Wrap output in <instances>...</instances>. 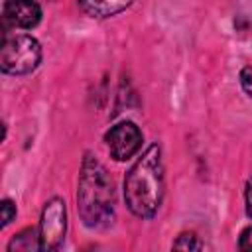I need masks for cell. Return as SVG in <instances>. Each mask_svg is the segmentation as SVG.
I'll list each match as a JSON object with an SVG mask.
<instances>
[{"instance_id": "6da1fadb", "label": "cell", "mask_w": 252, "mask_h": 252, "mask_svg": "<svg viewBox=\"0 0 252 252\" xmlns=\"http://www.w3.org/2000/svg\"><path fill=\"white\" fill-rule=\"evenodd\" d=\"M124 199L140 219H152L158 213L163 199V163L158 144H152L126 173Z\"/></svg>"}, {"instance_id": "7a4b0ae2", "label": "cell", "mask_w": 252, "mask_h": 252, "mask_svg": "<svg viewBox=\"0 0 252 252\" xmlns=\"http://www.w3.org/2000/svg\"><path fill=\"white\" fill-rule=\"evenodd\" d=\"M77 203H79L77 205L79 215L87 226L102 228L112 222V217H114L112 181L104 165L91 154L85 156L83 165H81Z\"/></svg>"}, {"instance_id": "3957f363", "label": "cell", "mask_w": 252, "mask_h": 252, "mask_svg": "<svg viewBox=\"0 0 252 252\" xmlns=\"http://www.w3.org/2000/svg\"><path fill=\"white\" fill-rule=\"evenodd\" d=\"M41 61L39 41L32 35L6 37L0 53V69L8 75L32 73Z\"/></svg>"}, {"instance_id": "277c9868", "label": "cell", "mask_w": 252, "mask_h": 252, "mask_svg": "<svg viewBox=\"0 0 252 252\" xmlns=\"http://www.w3.org/2000/svg\"><path fill=\"white\" fill-rule=\"evenodd\" d=\"M67 230V209L61 199H51L41 211L39 222V240L41 250H55L61 246Z\"/></svg>"}, {"instance_id": "5b68a950", "label": "cell", "mask_w": 252, "mask_h": 252, "mask_svg": "<svg viewBox=\"0 0 252 252\" xmlns=\"http://www.w3.org/2000/svg\"><path fill=\"white\" fill-rule=\"evenodd\" d=\"M104 140H106L110 156L118 161H124V159H130L140 150L142 132L138 130L134 122H120L106 132Z\"/></svg>"}, {"instance_id": "8992f818", "label": "cell", "mask_w": 252, "mask_h": 252, "mask_svg": "<svg viewBox=\"0 0 252 252\" xmlns=\"http://www.w3.org/2000/svg\"><path fill=\"white\" fill-rule=\"evenodd\" d=\"M4 20L14 28L30 30L41 20V8L33 0H6Z\"/></svg>"}, {"instance_id": "52a82bcc", "label": "cell", "mask_w": 252, "mask_h": 252, "mask_svg": "<svg viewBox=\"0 0 252 252\" xmlns=\"http://www.w3.org/2000/svg\"><path fill=\"white\" fill-rule=\"evenodd\" d=\"M134 0H79L81 8L93 18H108L126 10Z\"/></svg>"}, {"instance_id": "ba28073f", "label": "cell", "mask_w": 252, "mask_h": 252, "mask_svg": "<svg viewBox=\"0 0 252 252\" xmlns=\"http://www.w3.org/2000/svg\"><path fill=\"white\" fill-rule=\"evenodd\" d=\"M8 250L14 252V250H22V252H30V250H41V240H39V232L30 226V228H24L22 232H18L12 242L8 244Z\"/></svg>"}, {"instance_id": "9c48e42d", "label": "cell", "mask_w": 252, "mask_h": 252, "mask_svg": "<svg viewBox=\"0 0 252 252\" xmlns=\"http://www.w3.org/2000/svg\"><path fill=\"white\" fill-rule=\"evenodd\" d=\"M173 248H175V250H201L203 244L197 240L195 234H181V236L173 242Z\"/></svg>"}, {"instance_id": "30bf717a", "label": "cell", "mask_w": 252, "mask_h": 252, "mask_svg": "<svg viewBox=\"0 0 252 252\" xmlns=\"http://www.w3.org/2000/svg\"><path fill=\"white\" fill-rule=\"evenodd\" d=\"M0 213H2V226H6V224H10L12 220H14V217H16V205L10 201V199H4L2 201V205H0Z\"/></svg>"}, {"instance_id": "8fae6325", "label": "cell", "mask_w": 252, "mask_h": 252, "mask_svg": "<svg viewBox=\"0 0 252 252\" xmlns=\"http://www.w3.org/2000/svg\"><path fill=\"white\" fill-rule=\"evenodd\" d=\"M240 85H242V89L252 96V65H248V67H244V69L240 71Z\"/></svg>"}, {"instance_id": "7c38bea8", "label": "cell", "mask_w": 252, "mask_h": 252, "mask_svg": "<svg viewBox=\"0 0 252 252\" xmlns=\"http://www.w3.org/2000/svg\"><path fill=\"white\" fill-rule=\"evenodd\" d=\"M240 248L242 250H252V226H248L240 234Z\"/></svg>"}, {"instance_id": "4fadbf2b", "label": "cell", "mask_w": 252, "mask_h": 252, "mask_svg": "<svg viewBox=\"0 0 252 252\" xmlns=\"http://www.w3.org/2000/svg\"><path fill=\"white\" fill-rule=\"evenodd\" d=\"M244 197H246V213H248V217L252 219V179L246 183V193H244Z\"/></svg>"}]
</instances>
